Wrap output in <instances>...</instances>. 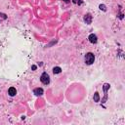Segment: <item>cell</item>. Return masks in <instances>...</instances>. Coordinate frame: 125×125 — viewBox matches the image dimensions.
Returning <instances> with one entry per match:
<instances>
[{
    "mask_svg": "<svg viewBox=\"0 0 125 125\" xmlns=\"http://www.w3.org/2000/svg\"><path fill=\"white\" fill-rule=\"evenodd\" d=\"M88 39H89V41L91 43H97V41H98V38H97V36L95 34H90Z\"/></svg>",
    "mask_w": 125,
    "mask_h": 125,
    "instance_id": "cell-3",
    "label": "cell"
},
{
    "mask_svg": "<svg viewBox=\"0 0 125 125\" xmlns=\"http://www.w3.org/2000/svg\"><path fill=\"white\" fill-rule=\"evenodd\" d=\"M40 80L45 85L49 84V82H50V76H49V74L47 73V72H44V73H42V75L40 77Z\"/></svg>",
    "mask_w": 125,
    "mask_h": 125,
    "instance_id": "cell-2",
    "label": "cell"
},
{
    "mask_svg": "<svg viewBox=\"0 0 125 125\" xmlns=\"http://www.w3.org/2000/svg\"><path fill=\"white\" fill-rule=\"evenodd\" d=\"M33 93H34L36 96H41V95L43 94V89H42V88H36V89H34Z\"/></svg>",
    "mask_w": 125,
    "mask_h": 125,
    "instance_id": "cell-5",
    "label": "cell"
},
{
    "mask_svg": "<svg viewBox=\"0 0 125 125\" xmlns=\"http://www.w3.org/2000/svg\"><path fill=\"white\" fill-rule=\"evenodd\" d=\"M94 101L95 102H99V101H100V97H99V94L97 93V92H96L95 95H94Z\"/></svg>",
    "mask_w": 125,
    "mask_h": 125,
    "instance_id": "cell-8",
    "label": "cell"
},
{
    "mask_svg": "<svg viewBox=\"0 0 125 125\" xmlns=\"http://www.w3.org/2000/svg\"><path fill=\"white\" fill-rule=\"evenodd\" d=\"M65 1H69V0H65Z\"/></svg>",
    "mask_w": 125,
    "mask_h": 125,
    "instance_id": "cell-11",
    "label": "cell"
},
{
    "mask_svg": "<svg viewBox=\"0 0 125 125\" xmlns=\"http://www.w3.org/2000/svg\"><path fill=\"white\" fill-rule=\"evenodd\" d=\"M84 60H85V63H86L87 65H92L95 61V56L92 53H87L86 55H85Z\"/></svg>",
    "mask_w": 125,
    "mask_h": 125,
    "instance_id": "cell-1",
    "label": "cell"
},
{
    "mask_svg": "<svg viewBox=\"0 0 125 125\" xmlns=\"http://www.w3.org/2000/svg\"><path fill=\"white\" fill-rule=\"evenodd\" d=\"M8 93H9L10 96H15V95L17 94V90H16V88H14V87H11V88H9V90H8Z\"/></svg>",
    "mask_w": 125,
    "mask_h": 125,
    "instance_id": "cell-6",
    "label": "cell"
},
{
    "mask_svg": "<svg viewBox=\"0 0 125 125\" xmlns=\"http://www.w3.org/2000/svg\"><path fill=\"white\" fill-rule=\"evenodd\" d=\"M61 71H62V69L59 68V67H56V68L53 69V72H54V73H61Z\"/></svg>",
    "mask_w": 125,
    "mask_h": 125,
    "instance_id": "cell-7",
    "label": "cell"
},
{
    "mask_svg": "<svg viewBox=\"0 0 125 125\" xmlns=\"http://www.w3.org/2000/svg\"><path fill=\"white\" fill-rule=\"evenodd\" d=\"M100 9L104 10V11H106V7H105V5H100Z\"/></svg>",
    "mask_w": 125,
    "mask_h": 125,
    "instance_id": "cell-9",
    "label": "cell"
},
{
    "mask_svg": "<svg viewBox=\"0 0 125 125\" xmlns=\"http://www.w3.org/2000/svg\"><path fill=\"white\" fill-rule=\"evenodd\" d=\"M74 3H79V4H81V0H72Z\"/></svg>",
    "mask_w": 125,
    "mask_h": 125,
    "instance_id": "cell-10",
    "label": "cell"
},
{
    "mask_svg": "<svg viewBox=\"0 0 125 125\" xmlns=\"http://www.w3.org/2000/svg\"><path fill=\"white\" fill-rule=\"evenodd\" d=\"M84 21L86 22V24H90L92 23V16H91L90 14H87V15H85V17H84Z\"/></svg>",
    "mask_w": 125,
    "mask_h": 125,
    "instance_id": "cell-4",
    "label": "cell"
}]
</instances>
